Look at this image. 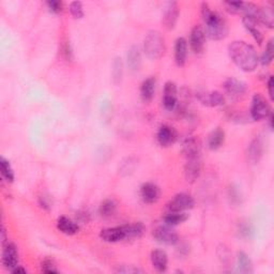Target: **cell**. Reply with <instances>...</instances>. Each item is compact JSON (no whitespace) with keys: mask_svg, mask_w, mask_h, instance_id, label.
Masks as SVG:
<instances>
[{"mask_svg":"<svg viewBox=\"0 0 274 274\" xmlns=\"http://www.w3.org/2000/svg\"><path fill=\"white\" fill-rule=\"evenodd\" d=\"M228 52L233 63L242 71L253 72L257 68L258 55L251 44L244 41H235L229 45Z\"/></svg>","mask_w":274,"mask_h":274,"instance_id":"cell-1","label":"cell"},{"mask_svg":"<svg viewBox=\"0 0 274 274\" xmlns=\"http://www.w3.org/2000/svg\"><path fill=\"white\" fill-rule=\"evenodd\" d=\"M202 17L206 25V35L211 40L219 41L228 35V26L223 16H220L218 12L212 11L208 3L202 4Z\"/></svg>","mask_w":274,"mask_h":274,"instance_id":"cell-2","label":"cell"},{"mask_svg":"<svg viewBox=\"0 0 274 274\" xmlns=\"http://www.w3.org/2000/svg\"><path fill=\"white\" fill-rule=\"evenodd\" d=\"M144 51L149 59L161 58L165 52V41L159 31H150L144 41Z\"/></svg>","mask_w":274,"mask_h":274,"instance_id":"cell-3","label":"cell"},{"mask_svg":"<svg viewBox=\"0 0 274 274\" xmlns=\"http://www.w3.org/2000/svg\"><path fill=\"white\" fill-rule=\"evenodd\" d=\"M270 104L267 101L266 98L259 93L254 95L251 104V116L255 121L267 119L271 113Z\"/></svg>","mask_w":274,"mask_h":274,"instance_id":"cell-4","label":"cell"},{"mask_svg":"<svg viewBox=\"0 0 274 274\" xmlns=\"http://www.w3.org/2000/svg\"><path fill=\"white\" fill-rule=\"evenodd\" d=\"M195 202L191 195L186 193H179L173 196L166 205L167 212H184L192 209Z\"/></svg>","mask_w":274,"mask_h":274,"instance_id":"cell-5","label":"cell"},{"mask_svg":"<svg viewBox=\"0 0 274 274\" xmlns=\"http://www.w3.org/2000/svg\"><path fill=\"white\" fill-rule=\"evenodd\" d=\"M100 238H101L103 241L109 243H117L120 241H123L125 239H129L128 228H126V225L105 228L100 232Z\"/></svg>","mask_w":274,"mask_h":274,"instance_id":"cell-6","label":"cell"},{"mask_svg":"<svg viewBox=\"0 0 274 274\" xmlns=\"http://www.w3.org/2000/svg\"><path fill=\"white\" fill-rule=\"evenodd\" d=\"M153 237L158 242L166 245H175L179 242V237L176 231H173L170 226H159L153 231Z\"/></svg>","mask_w":274,"mask_h":274,"instance_id":"cell-7","label":"cell"},{"mask_svg":"<svg viewBox=\"0 0 274 274\" xmlns=\"http://www.w3.org/2000/svg\"><path fill=\"white\" fill-rule=\"evenodd\" d=\"M224 90L226 95L232 100H239L242 98L246 92V85L242 81L235 77H230L226 79L224 83Z\"/></svg>","mask_w":274,"mask_h":274,"instance_id":"cell-8","label":"cell"},{"mask_svg":"<svg viewBox=\"0 0 274 274\" xmlns=\"http://www.w3.org/2000/svg\"><path fill=\"white\" fill-rule=\"evenodd\" d=\"M2 250V265L5 269L13 270L18 266V251L14 243L6 242Z\"/></svg>","mask_w":274,"mask_h":274,"instance_id":"cell-9","label":"cell"},{"mask_svg":"<svg viewBox=\"0 0 274 274\" xmlns=\"http://www.w3.org/2000/svg\"><path fill=\"white\" fill-rule=\"evenodd\" d=\"M196 97L200 103L208 108H217L225 104V97L219 91H199Z\"/></svg>","mask_w":274,"mask_h":274,"instance_id":"cell-10","label":"cell"},{"mask_svg":"<svg viewBox=\"0 0 274 274\" xmlns=\"http://www.w3.org/2000/svg\"><path fill=\"white\" fill-rule=\"evenodd\" d=\"M206 44V32L200 25H196L191 31L190 45L192 51L195 54H202L205 50Z\"/></svg>","mask_w":274,"mask_h":274,"instance_id":"cell-11","label":"cell"},{"mask_svg":"<svg viewBox=\"0 0 274 274\" xmlns=\"http://www.w3.org/2000/svg\"><path fill=\"white\" fill-rule=\"evenodd\" d=\"M202 171V161L200 157L186 159V164L184 166V177L189 183H194L200 176Z\"/></svg>","mask_w":274,"mask_h":274,"instance_id":"cell-12","label":"cell"},{"mask_svg":"<svg viewBox=\"0 0 274 274\" xmlns=\"http://www.w3.org/2000/svg\"><path fill=\"white\" fill-rule=\"evenodd\" d=\"M178 138L177 131L167 124H163L160 126L157 134V139L160 146L162 147H169L176 143Z\"/></svg>","mask_w":274,"mask_h":274,"instance_id":"cell-13","label":"cell"},{"mask_svg":"<svg viewBox=\"0 0 274 274\" xmlns=\"http://www.w3.org/2000/svg\"><path fill=\"white\" fill-rule=\"evenodd\" d=\"M177 86L173 82H167L164 86L163 105L166 110H173L177 105Z\"/></svg>","mask_w":274,"mask_h":274,"instance_id":"cell-14","label":"cell"},{"mask_svg":"<svg viewBox=\"0 0 274 274\" xmlns=\"http://www.w3.org/2000/svg\"><path fill=\"white\" fill-rule=\"evenodd\" d=\"M161 192H160L159 186L155 183L146 182L140 188V196H142L143 200L146 204H155L157 203Z\"/></svg>","mask_w":274,"mask_h":274,"instance_id":"cell-15","label":"cell"},{"mask_svg":"<svg viewBox=\"0 0 274 274\" xmlns=\"http://www.w3.org/2000/svg\"><path fill=\"white\" fill-rule=\"evenodd\" d=\"M178 16H179V5L177 2L172 1L167 4L165 12H164V16H163V24L165 27L171 30L175 27V25L178 21Z\"/></svg>","mask_w":274,"mask_h":274,"instance_id":"cell-16","label":"cell"},{"mask_svg":"<svg viewBox=\"0 0 274 274\" xmlns=\"http://www.w3.org/2000/svg\"><path fill=\"white\" fill-rule=\"evenodd\" d=\"M182 153L186 159L200 157V143L195 137H188L182 144Z\"/></svg>","mask_w":274,"mask_h":274,"instance_id":"cell-17","label":"cell"},{"mask_svg":"<svg viewBox=\"0 0 274 274\" xmlns=\"http://www.w3.org/2000/svg\"><path fill=\"white\" fill-rule=\"evenodd\" d=\"M188 58V42L184 38H178L175 42V62L178 66H183Z\"/></svg>","mask_w":274,"mask_h":274,"instance_id":"cell-18","label":"cell"},{"mask_svg":"<svg viewBox=\"0 0 274 274\" xmlns=\"http://www.w3.org/2000/svg\"><path fill=\"white\" fill-rule=\"evenodd\" d=\"M151 264L158 272H165L168 265V257L163 250H153L151 252Z\"/></svg>","mask_w":274,"mask_h":274,"instance_id":"cell-19","label":"cell"},{"mask_svg":"<svg viewBox=\"0 0 274 274\" xmlns=\"http://www.w3.org/2000/svg\"><path fill=\"white\" fill-rule=\"evenodd\" d=\"M157 81L155 77H148L140 85V98L144 102L148 103L155 97Z\"/></svg>","mask_w":274,"mask_h":274,"instance_id":"cell-20","label":"cell"},{"mask_svg":"<svg viewBox=\"0 0 274 274\" xmlns=\"http://www.w3.org/2000/svg\"><path fill=\"white\" fill-rule=\"evenodd\" d=\"M57 228L59 231H61L64 235L73 236L78 232L79 226L73 222L72 219L65 218V217H60L57 219Z\"/></svg>","mask_w":274,"mask_h":274,"instance_id":"cell-21","label":"cell"},{"mask_svg":"<svg viewBox=\"0 0 274 274\" xmlns=\"http://www.w3.org/2000/svg\"><path fill=\"white\" fill-rule=\"evenodd\" d=\"M264 147L262 140L259 138H255L249 146V150H247V157L253 164H257L260 159L263 157Z\"/></svg>","mask_w":274,"mask_h":274,"instance_id":"cell-22","label":"cell"},{"mask_svg":"<svg viewBox=\"0 0 274 274\" xmlns=\"http://www.w3.org/2000/svg\"><path fill=\"white\" fill-rule=\"evenodd\" d=\"M225 142V132L220 129L217 128L213 130L208 137V147L211 150H218L223 146Z\"/></svg>","mask_w":274,"mask_h":274,"instance_id":"cell-23","label":"cell"},{"mask_svg":"<svg viewBox=\"0 0 274 274\" xmlns=\"http://www.w3.org/2000/svg\"><path fill=\"white\" fill-rule=\"evenodd\" d=\"M189 219V215L185 212H166V215L163 218L165 225L167 226H177L179 224H182Z\"/></svg>","mask_w":274,"mask_h":274,"instance_id":"cell-24","label":"cell"},{"mask_svg":"<svg viewBox=\"0 0 274 274\" xmlns=\"http://www.w3.org/2000/svg\"><path fill=\"white\" fill-rule=\"evenodd\" d=\"M242 23H243V26L245 27V29L251 33L254 40H255V41L259 45H262V43L264 42V36H263L262 31L257 28V24L254 21H252L251 18L245 17V16L242 19Z\"/></svg>","mask_w":274,"mask_h":274,"instance_id":"cell-25","label":"cell"},{"mask_svg":"<svg viewBox=\"0 0 274 274\" xmlns=\"http://www.w3.org/2000/svg\"><path fill=\"white\" fill-rule=\"evenodd\" d=\"M142 64V56L138 46H132L128 53V65L131 71L136 72L139 70Z\"/></svg>","mask_w":274,"mask_h":274,"instance_id":"cell-26","label":"cell"},{"mask_svg":"<svg viewBox=\"0 0 274 274\" xmlns=\"http://www.w3.org/2000/svg\"><path fill=\"white\" fill-rule=\"evenodd\" d=\"M237 260H238V269L240 272L245 274H250L254 272L252 260L244 252H238Z\"/></svg>","mask_w":274,"mask_h":274,"instance_id":"cell-27","label":"cell"},{"mask_svg":"<svg viewBox=\"0 0 274 274\" xmlns=\"http://www.w3.org/2000/svg\"><path fill=\"white\" fill-rule=\"evenodd\" d=\"M0 170H1L2 178L5 180L8 183H12L14 181L15 176L14 171H13L12 166L8 160H5L3 157L0 159Z\"/></svg>","mask_w":274,"mask_h":274,"instance_id":"cell-28","label":"cell"},{"mask_svg":"<svg viewBox=\"0 0 274 274\" xmlns=\"http://www.w3.org/2000/svg\"><path fill=\"white\" fill-rule=\"evenodd\" d=\"M258 24H263L268 28H273L274 14L271 8H268V6H266V8H260Z\"/></svg>","mask_w":274,"mask_h":274,"instance_id":"cell-29","label":"cell"},{"mask_svg":"<svg viewBox=\"0 0 274 274\" xmlns=\"http://www.w3.org/2000/svg\"><path fill=\"white\" fill-rule=\"evenodd\" d=\"M117 209V205L113 199H105L104 202L100 206L99 212L103 218H110L115 215Z\"/></svg>","mask_w":274,"mask_h":274,"instance_id":"cell-30","label":"cell"},{"mask_svg":"<svg viewBox=\"0 0 274 274\" xmlns=\"http://www.w3.org/2000/svg\"><path fill=\"white\" fill-rule=\"evenodd\" d=\"M111 74H112V81L116 85L121 83V79L123 76V63L121 58L117 57L112 62V70H111Z\"/></svg>","mask_w":274,"mask_h":274,"instance_id":"cell-31","label":"cell"},{"mask_svg":"<svg viewBox=\"0 0 274 274\" xmlns=\"http://www.w3.org/2000/svg\"><path fill=\"white\" fill-rule=\"evenodd\" d=\"M273 56H274V43H273V40H270L266 46L265 52L263 53L262 58H260V62H262L263 65H269L272 62Z\"/></svg>","mask_w":274,"mask_h":274,"instance_id":"cell-32","label":"cell"},{"mask_svg":"<svg viewBox=\"0 0 274 274\" xmlns=\"http://www.w3.org/2000/svg\"><path fill=\"white\" fill-rule=\"evenodd\" d=\"M126 228H128L129 239L142 237L144 235V232H145V226L142 223L126 224Z\"/></svg>","mask_w":274,"mask_h":274,"instance_id":"cell-33","label":"cell"},{"mask_svg":"<svg viewBox=\"0 0 274 274\" xmlns=\"http://www.w3.org/2000/svg\"><path fill=\"white\" fill-rule=\"evenodd\" d=\"M70 12L74 18H83L84 17V9L83 4L79 1H73L70 3Z\"/></svg>","mask_w":274,"mask_h":274,"instance_id":"cell-34","label":"cell"},{"mask_svg":"<svg viewBox=\"0 0 274 274\" xmlns=\"http://www.w3.org/2000/svg\"><path fill=\"white\" fill-rule=\"evenodd\" d=\"M41 271L46 274H54L58 273L59 270L57 269L56 264L53 262L52 259H45L41 263Z\"/></svg>","mask_w":274,"mask_h":274,"instance_id":"cell-35","label":"cell"},{"mask_svg":"<svg viewBox=\"0 0 274 274\" xmlns=\"http://www.w3.org/2000/svg\"><path fill=\"white\" fill-rule=\"evenodd\" d=\"M224 4L226 5V9L228 10L230 13L237 14V13L242 12L244 2H242V1H225Z\"/></svg>","mask_w":274,"mask_h":274,"instance_id":"cell-36","label":"cell"},{"mask_svg":"<svg viewBox=\"0 0 274 274\" xmlns=\"http://www.w3.org/2000/svg\"><path fill=\"white\" fill-rule=\"evenodd\" d=\"M46 5L49 6L50 11L53 13H60L62 10V2L61 1H57V0H51V1L46 2Z\"/></svg>","mask_w":274,"mask_h":274,"instance_id":"cell-37","label":"cell"},{"mask_svg":"<svg viewBox=\"0 0 274 274\" xmlns=\"http://www.w3.org/2000/svg\"><path fill=\"white\" fill-rule=\"evenodd\" d=\"M116 272L131 274V273H143V270L139 268H136V267H134V266H121L116 270Z\"/></svg>","mask_w":274,"mask_h":274,"instance_id":"cell-38","label":"cell"},{"mask_svg":"<svg viewBox=\"0 0 274 274\" xmlns=\"http://www.w3.org/2000/svg\"><path fill=\"white\" fill-rule=\"evenodd\" d=\"M267 87H268V92H269V97L271 99V101L274 100V95H273V87H274V82H273V77L270 76L268 83H267Z\"/></svg>","mask_w":274,"mask_h":274,"instance_id":"cell-39","label":"cell"},{"mask_svg":"<svg viewBox=\"0 0 274 274\" xmlns=\"http://www.w3.org/2000/svg\"><path fill=\"white\" fill-rule=\"evenodd\" d=\"M39 204H40V206H41L42 207V208L43 209H45V210H51V203L49 202V200L48 199H46V197H40V200H39Z\"/></svg>","mask_w":274,"mask_h":274,"instance_id":"cell-40","label":"cell"},{"mask_svg":"<svg viewBox=\"0 0 274 274\" xmlns=\"http://www.w3.org/2000/svg\"><path fill=\"white\" fill-rule=\"evenodd\" d=\"M12 272L14 274H26V273H27V270H26L24 267H22V266H17L12 270Z\"/></svg>","mask_w":274,"mask_h":274,"instance_id":"cell-41","label":"cell"},{"mask_svg":"<svg viewBox=\"0 0 274 274\" xmlns=\"http://www.w3.org/2000/svg\"><path fill=\"white\" fill-rule=\"evenodd\" d=\"M1 241H2V245H4L6 243V235H5L4 227H2V229H1Z\"/></svg>","mask_w":274,"mask_h":274,"instance_id":"cell-42","label":"cell"}]
</instances>
